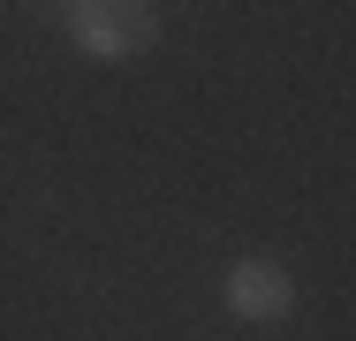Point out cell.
I'll list each match as a JSON object with an SVG mask.
<instances>
[{"instance_id": "6da1fadb", "label": "cell", "mask_w": 356, "mask_h": 341, "mask_svg": "<svg viewBox=\"0 0 356 341\" xmlns=\"http://www.w3.org/2000/svg\"><path fill=\"white\" fill-rule=\"evenodd\" d=\"M76 46L91 61H137L159 46V15L152 0H83L76 8Z\"/></svg>"}, {"instance_id": "7a4b0ae2", "label": "cell", "mask_w": 356, "mask_h": 341, "mask_svg": "<svg viewBox=\"0 0 356 341\" xmlns=\"http://www.w3.org/2000/svg\"><path fill=\"white\" fill-rule=\"evenodd\" d=\"M227 311L250 319V326H281L288 311H296V280L273 258H243V266L227 273Z\"/></svg>"}]
</instances>
